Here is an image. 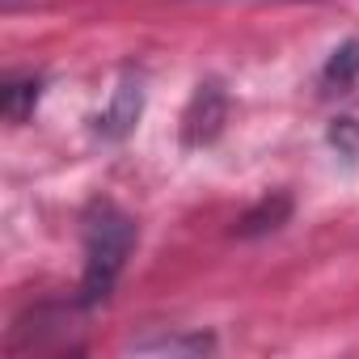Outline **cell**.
<instances>
[{"label":"cell","instance_id":"cell-1","mask_svg":"<svg viewBox=\"0 0 359 359\" xmlns=\"http://www.w3.org/2000/svg\"><path fill=\"white\" fill-rule=\"evenodd\" d=\"M131 250H135V220L123 208L97 199L85 212V275H81V304L85 309H97L110 300Z\"/></svg>","mask_w":359,"mask_h":359},{"label":"cell","instance_id":"cell-2","mask_svg":"<svg viewBox=\"0 0 359 359\" xmlns=\"http://www.w3.org/2000/svg\"><path fill=\"white\" fill-rule=\"evenodd\" d=\"M140 106H144V89H140V81H131V76H127V81L114 89V97H110L106 114L97 118V131H102V135H110V140L127 135V131L135 127V118H140Z\"/></svg>","mask_w":359,"mask_h":359},{"label":"cell","instance_id":"cell-3","mask_svg":"<svg viewBox=\"0 0 359 359\" xmlns=\"http://www.w3.org/2000/svg\"><path fill=\"white\" fill-rule=\"evenodd\" d=\"M359 76V39H351V43H342L334 55H330V64H325V72H321V81L334 89H346L351 81Z\"/></svg>","mask_w":359,"mask_h":359},{"label":"cell","instance_id":"cell-4","mask_svg":"<svg viewBox=\"0 0 359 359\" xmlns=\"http://www.w3.org/2000/svg\"><path fill=\"white\" fill-rule=\"evenodd\" d=\"M34 102H39V81H34V76H30V81H13V85L5 89V110H9L13 123H22Z\"/></svg>","mask_w":359,"mask_h":359}]
</instances>
